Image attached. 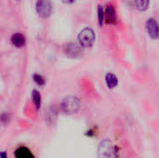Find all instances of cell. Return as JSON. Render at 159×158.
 Returning a JSON list of instances; mask_svg holds the SVG:
<instances>
[{"instance_id": "cell-14", "label": "cell", "mask_w": 159, "mask_h": 158, "mask_svg": "<svg viewBox=\"0 0 159 158\" xmlns=\"http://www.w3.org/2000/svg\"><path fill=\"white\" fill-rule=\"evenodd\" d=\"M76 0H62V2L63 3H65V4H72V3H74V2H75Z\"/></svg>"}, {"instance_id": "cell-12", "label": "cell", "mask_w": 159, "mask_h": 158, "mask_svg": "<svg viewBox=\"0 0 159 158\" xmlns=\"http://www.w3.org/2000/svg\"><path fill=\"white\" fill-rule=\"evenodd\" d=\"M33 80L39 87H43L46 84V79L41 74H34L33 75Z\"/></svg>"}, {"instance_id": "cell-5", "label": "cell", "mask_w": 159, "mask_h": 158, "mask_svg": "<svg viewBox=\"0 0 159 158\" xmlns=\"http://www.w3.org/2000/svg\"><path fill=\"white\" fill-rule=\"evenodd\" d=\"M145 28L147 31L148 35L154 39L157 40L159 38V23L158 21L154 18H149L145 22Z\"/></svg>"}, {"instance_id": "cell-3", "label": "cell", "mask_w": 159, "mask_h": 158, "mask_svg": "<svg viewBox=\"0 0 159 158\" xmlns=\"http://www.w3.org/2000/svg\"><path fill=\"white\" fill-rule=\"evenodd\" d=\"M77 39H78L79 44L83 47H92V45L94 44V41H95V33L89 27L84 28L79 33Z\"/></svg>"}, {"instance_id": "cell-15", "label": "cell", "mask_w": 159, "mask_h": 158, "mask_svg": "<svg viewBox=\"0 0 159 158\" xmlns=\"http://www.w3.org/2000/svg\"><path fill=\"white\" fill-rule=\"evenodd\" d=\"M1 158H7L6 152H1Z\"/></svg>"}, {"instance_id": "cell-4", "label": "cell", "mask_w": 159, "mask_h": 158, "mask_svg": "<svg viewBox=\"0 0 159 158\" xmlns=\"http://www.w3.org/2000/svg\"><path fill=\"white\" fill-rule=\"evenodd\" d=\"M35 10L41 18H48L52 12V4L50 0H37L35 3Z\"/></svg>"}, {"instance_id": "cell-6", "label": "cell", "mask_w": 159, "mask_h": 158, "mask_svg": "<svg viewBox=\"0 0 159 158\" xmlns=\"http://www.w3.org/2000/svg\"><path fill=\"white\" fill-rule=\"evenodd\" d=\"M104 19L107 23L114 24L117 20L116 11L112 5H107L104 8Z\"/></svg>"}, {"instance_id": "cell-13", "label": "cell", "mask_w": 159, "mask_h": 158, "mask_svg": "<svg viewBox=\"0 0 159 158\" xmlns=\"http://www.w3.org/2000/svg\"><path fill=\"white\" fill-rule=\"evenodd\" d=\"M98 20H99L100 25L102 26L103 22L105 21V19H104V8L102 6L98 7Z\"/></svg>"}, {"instance_id": "cell-8", "label": "cell", "mask_w": 159, "mask_h": 158, "mask_svg": "<svg viewBox=\"0 0 159 158\" xmlns=\"http://www.w3.org/2000/svg\"><path fill=\"white\" fill-rule=\"evenodd\" d=\"M11 43L13 46H15L16 47H22L25 45V37L22 34L20 33H15L12 34L11 36Z\"/></svg>"}, {"instance_id": "cell-1", "label": "cell", "mask_w": 159, "mask_h": 158, "mask_svg": "<svg viewBox=\"0 0 159 158\" xmlns=\"http://www.w3.org/2000/svg\"><path fill=\"white\" fill-rule=\"evenodd\" d=\"M99 158H117L116 145L109 140L102 141L98 147Z\"/></svg>"}, {"instance_id": "cell-9", "label": "cell", "mask_w": 159, "mask_h": 158, "mask_svg": "<svg viewBox=\"0 0 159 158\" xmlns=\"http://www.w3.org/2000/svg\"><path fill=\"white\" fill-rule=\"evenodd\" d=\"M105 82L109 88H115L118 85L117 76L113 73H107L105 75Z\"/></svg>"}, {"instance_id": "cell-2", "label": "cell", "mask_w": 159, "mask_h": 158, "mask_svg": "<svg viewBox=\"0 0 159 158\" xmlns=\"http://www.w3.org/2000/svg\"><path fill=\"white\" fill-rule=\"evenodd\" d=\"M61 109L66 115H74L80 109V101L75 96H68L61 101Z\"/></svg>"}, {"instance_id": "cell-10", "label": "cell", "mask_w": 159, "mask_h": 158, "mask_svg": "<svg viewBox=\"0 0 159 158\" xmlns=\"http://www.w3.org/2000/svg\"><path fill=\"white\" fill-rule=\"evenodd\" d=\"M135 7L139 11H146L150 5V0H133Z\"/></svg>"}, {"instance_id": "cell-11", "label": "cell", "mask_w": 159, "mask_h": 158, "mask_svg": "<svg viewBox=\"0 0 159 158\" xmlns=\"http://www.w3.org/2000/svg\"><path fill=\"white\" fill-rule=\"evenodd\" d=\"M32 99H33V102H34V104L36 108V110H39L40 107H41V95L39 93L38 90L36 89H34L33 92H32Z\"/></svg>"}, {"instance_id": "cell-7", "label": "cell", "mask_w": 159, "mask_h": 158, "mask_svg": "<svg viewBox=\"0 0 159 158\" xmlns=\"http://www.w3.org/2000/svg\"><path fill=\"white\" fill-rule=\"evenodd\" d=\"M14 156L16 158H35L32 151L24 146H20L17 148L14 153Z\"/></svg>"}]
</instances>
